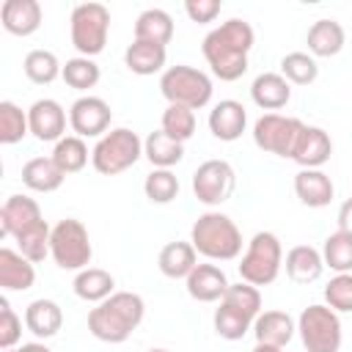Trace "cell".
I'll return each mask as SVG.
<instances>
[{
  "label": "cell",
  "mask_w": 352,
  "mask_h": 352,
  "mask_svg": "<svg viewBox=\"0 0 352 352\" xmlns=\"http://www.w3.org/2000/svg\"><path fill=\"white\" fill-rule=\"evenodd\" d=\"M50 236H52V228L47 226V220H38L36 226L25 228V231H22L19 236H14V239H16V245H19V253H22L28 261L38 264V261H44V256L50 253Z\"/></svg>",
  "instance_id": "cell-34"
},
{
  "label": "cell",
  "mask_w": 352,
  "mask_h": 352,
  "mask_svg": "<svg viewBox=\"0 0 352 352\" xmlns=\"http://www.w3.org/2000/svg\"><path fill=\"white\" fill-rule=\"evenodd\" d=\"M28 124H30V135L38 140H60L66 138V110L55 102V99H38L30 104L28 110Z\"/></svg>",
  "instance_id": "cell-13"
},
{
  "label": "cell",
  "mask_w": 352,
  "mask_h": 352,
  "mask_svg": "<svg viewBox=\"0 0 352 352\" xmlns=\"http://www.w3.org/2000/svg\"><path fill=\"white\" fill-rule=\"evenodd\" d=\"M236 187V173L226 160H206L192 173V192L206 206H220L231 198Z\"/></svg>",
  "instance_id": "cell-11"
},
{
  "label": "cell",
  "mask_w": 352,
  "mask_h": 352,
  "mask_svg": "<svg viewBox=\"0 0 352 352\" xmlns=\"http://www.w3.org/2000/svg\"><path fill=\"white\" fill-rule=\"evenodd\" d=\"M146 302L135 292H113L104 302L91 308L88 314V330L94 338L104 344H124L132 330L143 322Z\"/></svg>",
  "instance_id": "cell-2"
},
{
  "label": "cell",
  "mask_w": 352,
  "mask_h": 352,
  "mask_svg": "<svg viewBox=\"0 0 352 352\" xmlns=\"http://www.w3.org/2000/svg\"><path fill=\"white\" fill-rule=\"evenodd\" d=\"M63 179H66V173L55 165L52 157H33L22 168L25 187H30L36 192H52V190H58L63 184Z\"/></svg>",
  "instance_id": "cell-27"
},
{
  "label": "cell",
  "mask_w": 352,
  "mask_h": 352,
  "mask_svg": "<svg viewBox=\"0 0 352 352\" xmlns=\"http://www.w3.org/2000/svg\"><path fill=\"white\" fill-rule=\"evenodd\" d=\"M297 333L308 352H338L341 349V319L330 305H308L297 319Z\"/></svg>",
  "instance_id": "cell-9"
},
{
  "label": "cell",
  "mask_w": 352,
  "mask_h": 352,
  "mask_svg": "<svg viewBox=\"0 0 352 352\" xmlns=\"http://www.w3.org/2000/svg\"><path fill=\"white\" fill-rule=\"evenodd\" d=\"M253 41H256L253 28L245 19L234 16V19L223 22L220 28L209 30L201 50H204L206 63L212 66V74L226 82H234L248 72V52H250Z\"/></svg>",
  "instance_id": "cell-1"
},
{
  "label": "cell",
  "mask_w": 352,
  "mask_h": 352,
  "mask_svg": "<svg viewBox=\"0 0 352 352\" xmlns=\"http://www.w3.org/2000/svg\"><path fill=\"white\" fill-rule=\"evenodd\" d=\"M22 69H25L28 80L36 82V85H50L55 77L63 74V66H60L58 55L50 52V50H30V52L25 55Z\"/></svg>",
  "instance_id": "cell-32"
},
{
  "label": "cell",
  "mask_w": 352,
  "mask_h": 352,
  "mask_svg": "<svg viewBox=\"0 0 352 352\" xmlns=\"http://www.w3.org/2000/svg\"><path fill=\"white\" fill-rule=\"evenodd\" d=\"M52 160H55V165H58L66 176H69V173H77V170H82L85 162H88V146H85L82 138L66 135V138H60V140L55 143Z\"/></svg>",
  "instance_id": "cell-33"
},
{
  "label": "cell",
  "mask_w": 352,
  "mask_h": 352,
  "mask_svg": "<svg viewBox=\"0 0 352 352\" xmlns=\"http://www.w3.org/2000/svg\"><path fill=\"white\" fill-rule=\"evenodd\" d=\"M195 256H198V250L192 248V242H168L160 250L157 264H160V272L165 278H173L176 280V278H187L198 267Z\"/></svg>",
  "instance_id": "cell-28"
},
{
  "label": "cell",
  "mask_w": 352,
  "mask_h": 352,
  "mask_svg": "<svg viewBox=\"0 0 352 352\" xmlns=\"http://www.w3.org/2000/svg\"><path fill=\"white\" fill-rule=\"evenodd\" d=\"M220 6H223L220 0H187L184 3V11H187V16L192 22L206 25V22H212L220 14Z\"/></svg>",
  "instance_id": "cell-45"
},
{
  "label": "cell",
  "mask_w": 352,
  "mask_h": 352,
  "mask_svg": "<svg viewBox=\"0 0 352 352\" xmlns=\"http://www.w3.org/2000/svg\"><path fill=\"white\" fill-rule=\"evenodd\" d=\"M148 352H170V349H148Z\"/></svg>",
  "instance_id": "cell-49"
},
{
  "label": "cell",
  "mask_w": 352,
  "mask_h": 352,
  "mask_svg": "<svg viewBox=\"0 0 352 352\" xmlns=\"http://www.w3.org/2000/svg\"><path fill=\"white\" fill-rule=\"evenodd\" d=\"M324 272V258L311 245H294L286 253V275L294 283H314Z\"/></svg>",
  "instance_id": "cell-25"
},
{
  "label": "cell",
  "mask_w": 352,
  "mask_h": 352,
  "mask_svg": "<svg viewBox=\"0 0 352 352\" xmlns=\"http://www.w3.org/2000/svg\"><path fill=\"white\" fill-rule=\"evenodd\" d=\"M283 267V248L272 231H258L239 261V278L250 286H270Z\"/></svg>",
  "instance_id": "cell-5"
},
{
  "label": "cell",
  "mask_w": 352,
  "mask_h": 352,
  "mask_svg": "<svg viewBox=\"0 0 352 352\" xmlns=\"http://www.w3.org/2000/svg\"><path fill=\"white\" fill-rule=\"evenodd\" d=\"M294 192H297V198L305 206L322 209V206H327L333 201L336 187H333V182H330V176L324 170H319V168H302L294 176Z\"/></svg>",
  "instance_id": "cell-19"
},
{
  "label": "cell",
  "mask_w": 352,
  "mask_h": 352,
  "mask_svg": "<svg viewBox=\"0 0 352 352\" xmlns=\"http://www.w3.org/2000/svg\"><path fill=\"white\" fill-rule=\"evenodd\" d=\"M344 41H346V33H344L341 22H336V19H316L308 28V36H305L308 52L316 55V58L338 55L344 50Z\"/></svg>",
  "instance_id": "cell-23"
},
{
  "label": "cell",
  "mask_w": 352,
  "mask_h": 352,
  "mask_svg": "<svg viewBox=\"0 0 352 352\" xmlns=\"http://www.w3.org/2000/svg\"><path fill=\"white\" fill-rule=\"evenodd\" d=\"M322 258H324V267L336 272H352V234H344V231L330 234L322 245Z\"/></svg>",
  "instance_id": "cell-35"
},
{
  "label": "cell",
  "mask_w": 352,
  "mask_h": 352,
  "mask_svg": "<svg viewBox=\"0 0 352 352\" xmlns=\"http://www.w3.org/2000/svg\"><path fill=\"white\" fill-rule=\"evenodd\" d=\"M245 126H248V110L236 99H223L209 113V132L223 143L242 138Z\"/></svg>",
  "instance_id": "cell-14"
},
{
  "label": "cell",
  "mask_w": 352,
  "mask_h": 352,
  "mask_svg": "<svg viewBox=\"0 0 352 352\" xmlns=\"http://www.w3.org/2000/svg\"><path fill=\"white\" fill-rule=\"evenodd\" d=\"M280 74L294 85H308L319 77V66L308 52H289L280 58Z\"/></svg>",
  "instance_id": "cell-39"
},
{
  "label": "cell",
  "mask_w": 352,
  "mask_h": 352,
  "mask_svg": "<svg viewBox=\"0 0 352 352\" xmlns=\"http://www.w3.org/2000/svg\"><path fill=\"white\" fill-rule=\"evenodd\" d=\"M338 231L352 234V198H346L338 209Z\"/></svg>",
  "instance_id": "cell-46"
},
{
  "label": "cell",
  "mask_w": 352,
  "mask_h": 352,
  "mask_svg": "<svg viewBox=\"0 0 352 352\" xmlns=\"http://www.w3.org/2000/svg\"><path fill=\"white\" fill-rule=\"evenodd\" d=\"M305 124L300 118L292 116H280V113H264L256 124H253V143L261 151L278 154V157H289L294 154V146L302 135Z\"/></svg>",
  "instance_id": "cell-10"
},
{
  "label": "cell",
  "mask_w": 352,
  "mask_h": 352,
  "mask_svg": "<svg viewBox=\"0 0 352 352\" xmlns=\"http://www.w3.org/2000/svg\"><path fill=\"white\" fill-rule=\"evenodd\" d=\"M143 192L151 204H170L179 195V179L170 168H154L143 182Z\"/></svg>",
  "instance_id": "cell-37"
},
{
  "label": "cell",
  "mask_w": 352,
  "mask_h": 352,
  "mask_svg": "<svg viewBox=\"0 0 352 352\" xmlns=\"http://www.w3.org/2000/svg\"><path fill=\"white\" fill-rule=\"evenodd\" d=\"M162 132L179 143L190 140L195 132V113L182 104H168L162 113Z\"/></svg>",
  "instance_id": "cell-41"
},
{
  "label": "cell",
  "mask_w": 352,
  "mask_h": 352,
  "mask_svg": "<svg viewBox=\"0 0 352 352\" xmlns=\"http://www.w3.org/2000/svg\"><path fill=\"white\" fill-rule=\"evenodd\" d=\"M333 154V140L330 135L322 129V126H305L297 146H294V154L292 160L300 165V168H322Z\"/></svg>",
  "instance_id": "cell-18"
},
{
  "label": "cell",
  "mask_w": 352,
  "mask_h": 352,
  "mask_svg": "<svg viewBox=\"0 0 352 352\" xmlns=\"http://www.w3.org/2000/svg\"><path fill=\"white\" fill-rule=\"evenodd\" d=\"M173 38V19L165 8H146L135 22V41L168 44Z\"/></svg>",
  "instance_id": "cell-30"
},
{
  "label": "cell",
  "mask_w": 352,
  "mask_h": 352,
  "mask_svg": "<svg viewBox=\"0 0 352 352\" xmlns=\"http://www.w3.org/2000/svg\"><path fill=\"white\" fill-rule=\"evenodd\" d=\"M220 302H226L228 308L245 314V316L253 319V322H256V316L261 314V294H258V286H250V283H245V280L231 283Z\"/></svg>",
  "instance_id": "cell-38"
},
{
  "label": "cell",
  "mask_w": 352,
  "mask_h": 352,
  "mask_svg": "<svg viewBox=\"0 0 352 352\" xmlns=\"http://www.w3.org/2000/svg\"><path fill=\"white\" fill-rule=\"evenodd\" d=\"M253 352H283L280 346H270V344H256Z\"/></svg>",
  "instance_id": "cell-48"
},
{
  "label": "cell",
  "mask_w": 352,
  "mask_h": 352,
  "mask_svg": "<svg viewBox=\"0 0 352 352\" xmlns=\"http://www.w3.org/2000/svg\"><path fill=\"white\" fill-rule=\"evenodd\" d=\"M16 352H52V349H47L44 344H38V341H33V344H22Z\"/></svg>",
  "instance_id": "cell-47"
},
{
  "label": "cell",
  "mask_w": 352,
  "mask_h": 352,
  "mask_svg": "<svg viewBox=\"0 0 352 352\" xmlns=\"http://www.w3.org/2000/svg\"><path fill=\"white\" fill-rule=\"evenodd\" d=\"M25 327L36 336V338H52L58 336V330L63 327V311L55 300H33L25 308Z\"/></svg>",
  "instance_id": "cell-24"
},
{
  "label": "cell",
  "mask_w": 352,
  "mask_h": 352,
  "mask_svg": "<svg viewBox=\"0 0 352 352\" xmlns=\"http://www.w3.org/2000/svg\"><path fill=\"white\" fill-rule=\"evenodd\" d=\"M324 300L336 314H352V272H338L330 278L324 286Z\"/></svg>",
  "instance_id": "cell-43"
},
{
  "label": "cell",
  "mask_w": 352,
  "mask_h": 352,
  "mask_svg": "<svg viewBox=\"0 0 352 352\" xmlns=\"http://www.w3.org/2000/svg\"><path fill=\"white\" fill-rule=\"evenodd\" d=\"M214 330L226 341H239L248 330H253V319H248L245 314H239V311L228 308L226 302H220L217 311H214Z\"/></svg>",
  "instance_id": "cell-42"
},
{
  "label": "cell",
  "mask_w": 352,
  "mask_h": 352,
  "mask_svg": "<svg viewBox=\"0 0 352 352\" xmlns=\"http://www.w3.org/2000/svg\"><path fill=\"white\" fill-rule=\"evenodd\" d=\"M72 44L82 58H94L104 50L110 33V11L102 3H77L72 8Z\"/></svg>",
  "instance_id": "cell-7"
},
{
  "label": "cell",
  "mask_w": 352,
  "mask_h": 352,
  "mask_svg": "<svg viewBox=\"0 0 352 352\" xmlns=\"http://www.w3.org/2000/svg\"><path fill=\"white\" fill-rule=\"evenodd\" d=\"M184 280H187V294L198 302H217L231 286L217 264H198Z\"/></svg>",
  "instance_id": "cell-15"
},
{
  "label": "cell",
  "mask_w": 352,
  "mask_h": 352,
  "mask_svg": "<svg viewBox=\"0 0 352 352\" xmlns=\"http://www.w3.org/2000/svg\"><path fill=\"white\" fill-rule=\"evenodd\" d=\"M140 157H143V140L138 138V132L126 126L102 135L91 151V162L102 176H118L126 168H132Z\"/></svg>",
  "instance_id": "cell-4"
},
{
  "label": "cell",
  "mask_w": 352,
  "mask_h": 352,
  "mask_svg": "<svg viewBox=\"0 0 352 352\" xmlns=\"http://www.w3.org/2000/svg\"><path fill=\"white\" fill-rule=\"evenodd\" d=\"M50 256L55 258V264L60 270H74V272L85 270L94 256L88 228L74 217L58 220L52 226V236H50Z\"/></svg>",
  "instance_id": "cell-8"
},
{
  "label": "cell",
  "mask_w": 352,
  "mask_h": 352,
  "mask_svg": "<svg viewBox=\"0 0 352 352\" xmlns=\"http://www.w3.org/2000/svg\"><path fill=\"white\" fill-rule=\"evenodd\" d=\"M36 283V267L19 250L0 248V286L6 292H25Z\"/></svg>",
  "instance_id": "cell-21"
},
{
  "label": "cell",
  "mask_w": 352,
  "mask_h": 352,
  "mask_svg": "<svg viewBox=\"0 0 352 352\" xmlns=\"http://www.w3.org/2000/svg\"><path fill=\"white\" fill-rule=\"evenodd\" d=\"M165 58H168V50L162 44H151V41H132L126 47V52H124L126 69L135 72V74H140V77H148V74L162 72Z\"/></svg>",
  "instance_id": "cell-26"
},
{
  "label": "cell",
  "mask_w": 352,
  "mask_h": 352,
  "mask_svg": "<svg viewBox=\"0 0 352 352\" xmlns=\"http://www.w3.org/2000/svg\"><path fill=\"white\" fill-rule=\"evenodd\" d=\"M160 91L168 99V104H182V107L198 110V107L209 104L214 88H212V80L206 72L179 63V66H170L162 72Z\"/></svg>",
  "instance_id": "cell-6"
},
{
  "label": "cell",
  "mask_w": 352,
  "mask_h": 352,
  "mask_svg": "<svg viewBox=\"0 0 352 352\" xmlns=\"http://www.w3.org/2000/svg\"><path fill=\"white\" fill-rule=\"evenodd\" d=\"M192 248L212 261H231L242 250V234L236 223L223 212H206L192 223Z\"/></svg>",
  "instance_id": "cell-3"
},
{
  "label": "cell",
  "mask_w": 352,
  "mask_h": 352,
  "mask_svg": "<svg viewBox=\"0 0 352 352\" xmlns=\"http://www.w3.org/2000/svg\"><path fill=\"white\" fill-rule=\"evenodd\" d=\"M63 82L69 85V88H74V91H88V88H94L96 82H99V77H102V72H99V66L94 63V58H82V55H77V58H72V60H66L63 63Z\"/></svg>",
  "instance_id": "cell-36"
},
{
  "label": "cell",
  "mask_w": 352,
  "mask_h": 352,
  "mask_svg": "<svg viewBox=\"0 0 352 352\" xmlns=\"http://www.w3.org/2000/svg\"><path fill=\"white\" fill-rule=\"evenodd\" d=\"M3 352H16V349H3Z\"/></svg>",
  "instance_id": "cell-50"
},
{
  "label": "cell",
  "mask_w": 352,
  "mask_h": 352,
  "mask_svg": "<svg viewBox=\"0 0 352 352\" xmlns=\"http://www.w3.org/2000/svg\"><path fill=\"white\" fill-rule=\"evenodd\" d=\"M72 286H74V294L80 300H85V302H104L113 294L116 280H113V275L107 270L85 267V270L77 272V278H74Z\"/></svg>",
  "instance_id": "cell-29"
},
{
  "label": "cell",
  "mask_w": 352,
  "mask_h": 352,
  "mask_svg": "<svg viewBox=\"0 0 352 352\" xmlns=\"http://www.w3.org/2000/svg\"><path fill=\"white\" fill-rule=\"evenodd\" d=\"M113 110L104 99L99 96H80L72 107H69V124L74 129L77 138H102L107 135Z\"/></svg>",
  "instance_id": "cell-12"
},
{
  "label": "cell",
  "mask_w": 352,
  "mask_h": 352,
  "mask_svg": "<svg viewBox=\"0 0 352 352\" xmlns=\"http://www.w3.org/2000/svg\"><path fill=\"white\" fill-rule=\"evenodd\" d=\"M294 330H297V324L286 311H264L253 322L256 344H270V346H280V349L292 341Z\"/></svg>",
  "instance_id": "cell-22"
},
{
  "label": "cell",
  "mask_w": 352,
  "mask_h": 352,
  "mask_svg": "<svg viewBox=\"0 0 352 352\" xmlns=\"http://www.w3.org/2000/svg\"><path fill=\"white\" fill-rule=\"evenodd\" d=\"M143 154H146V160H148L154 168H170V165H176V162H182V157H184V143H179V140L168 138L162 129H157V132H151V135L143 140Z\"/></svg>",
  "instance_id": "cell-31"
},
{
  "label": "cell",
  "mask_w": 352,
  "mask_h": 352,
  "mask_svg": "<svg viewBox=\"0 0 352 352\" xmlns=\"http://www.w3.org/2000/svg\"><path fill=\"white\" fill-rule=\"evenodd\" d=\"M30 132V124H28V113H22L14 102H0V143L11 146V143H19L25 135Z\"/></svg>",
  "instance_id": "cell-40"
},
{
  "label": "cell",
  "mask_w": 352,
  "mask_h": 352,
  "mask_svg": "<svg viewBox=\"0 0 352 352\" xmlns=\"http://www.w3.org/2000/svg\"><path fill=\"white\" fill-rule=\"evenodd\" d=\"M19 338H22V322H19V316L11 311L8 300L0 297V346H3V349H11Z\"/></svg>",
  "instance_id": "cell-44"
},
{
  "label": "cell",
  "mask_w": 352,
  "mask_h": 352,
  "mask_svg": "<svg viewBox=\"0 0 352 352\" xmlns=\"http://www.w3.org/2000/svg\"><path fill=\"white\" fill-rule=\"evenodd\" d=\"M38 220H44L41 217V209L28 195H8L6 204H3V209H0V228L8 236H19L25 228L36 226Z\"/></svg>",
  "instance_id": "cell-17"
},
{
  "label": "cell",
  "mask_w": 352,
  "mask_h": 352,
  "mask_svg": "<svg viewBox=\"0 0 352 352\" xmlns=\"http://www.w3.org/2000/svg\"><path fill=\"white\" fill-rule=\"evenodd\" d=\"M250 96L261 110H280L292 99V82L278 72H261L250 85Z\"/></svg>",
  "instance_id": "cell-20"
},
{
  "label": "cell",
  "mask_w": 352,
  "mask_h": 352,
  "mask_svg": "<svg viewBox=\"0 0 352 352\" xmlns=\"http://www.w3.org/2000/svg\"><path fill=\"white\" fill-rule=\"evenodd\" d=\"M0 19L11 36H33L41 28V6L38 0H6Z\"/></svg>",
  "instance_id": "cell-16"
}]
</instances>
